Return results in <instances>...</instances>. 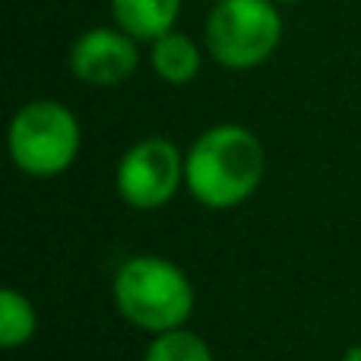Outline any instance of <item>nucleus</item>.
<instances>
[{
	"label": "nucleus",
	"mask_w": 361,
	"mask_h": 361,
	"mask_svg": "<svg viewBox=\"0 0 361 361\" xmlns=\"http://www.w3.org/2000/svg\"><path fill=\"white\" fill-rule=\"evenodd\" d=\"M152 67L171 86H184L200 73V48L180 32H165L152 42Z\"/></svg>",
	"instance_id": "8"
},
{
	"label": "nucleus",
	"mask_w": 361,
	"mask_h": 361,
	"mask_svg": "<svg viewBox=\"0 0 361 361\" xmlns=\"http://www.w3.org/2000/svg\"><path fill=\"white\" fill-rule=\"evenodd\" d=\"M114 305L124 320L159 336L184 326L193 311V288L165 257H133L114 276Z\"/></svg>",
	"instance_id": "2"
},
{
	"label": "nucleus",
	"mask_w": 361,
	"mask_h": 361,
	"mask_svg": "<svg viewBox=\"0 0 361 361\" xmlns=\"http://www.w3.org/2000/svg\"><path fill=\"white\" fill-rule=\"evenodd\" d=\"M121 32L137 42H156L178 23L180 0H111Z\"/></svg>",
	"instance_id": "7"
},
{
	"label": "nucleus",
	"mask_w": 361,
	"mask_h": 361,
	"mask_svg": "<svg viewBox=\"0 0 361 361\" xmlns=\"http://www.w3.org/2000/svg\"><path fill=\"white\" fill-rule=\"evenodd\" d=\"M35 333V307L25 295L16 288L0 292V345L4 349H19Z\"/></svg>",
	"instance_id": "9"
},
{
	"label": "nucleus",
	"mask_w": 361,
	"mask_h": 361,
	"mask_svg": "<svg viewBox=\"0 0 361 361\" xmlns=\"http://www.w3.org/2000/svg\"><path fill=\"white\" fill-rule=\"evenodd\" d=\"M143 361H212V352L197 333L180 326V330L159 333L146 349Z\"/></svg>",
	"instance_id": "10"
},
{
	"label": "nucleus",
	"mask_w": 361,
	"mask_h": 361,
	"mask_svg": "<svg viewBox=\"0 0 361 361\" xmlns=\"http://www.w3.org/2000/svg\"><path fill=\"white\" fill-rule=\"evenodd\" d=\"M80 152V124L61 102H29L10 124V156L32 178H54Z\"/></svg>",
	"instance_id": "4"
},
{
	"label": "nucleus",
	"mask_w": 361,
	"mask_h": 361,
	"mask_svg": "<svg viewBox=\"0 0 361 361\" xmlns=\"http://www.w3.org/2000/svg\"><path fill=\"white\" fill-rule=\"evenodd\" d=\"M282 38L276 0H216L206 23V48L222 67L250 70L263 63Z\"/></svg>",
	"instance_id": "3"
},
{
	"label": "nucleus",
	"mask_w": 361,
	"mask_h": 361,
	"mask_svg": "<svg viewBox=\"0 0 361 361\" xmlns=\"http://www.w3.org/2000/svg\"><path fill=\"white\" fill-rule=\"evenodd\" d=\"M276 4H298V0H276Z\"/></svg>",
	"instance_id": "11"
},
{
	"label": "nucleus",
	"mask_w": 361,
	"mask_h": 361,
	"mask_svg": "<svg viewBox=\"0 0 361 361\" xmlns=\"http://www.w3.org/2000/svg\"><path fill=\"white\" fill-rule=\"evenodd\" d=\"M184 180V159L165 137L140 140L118 165V193L133 209H159L178 193Z\"/></svg>",
	"instance_id": "5"
},
{
	"label": "nucleus",
	"mask_w": 361,
	"mask_h": 361,
	"mask_svg": "<svg viewBox=\"0 0 361 361\" xmlns=\"http://www.w3.org/2000/svg\"><path fill=\"white\" fill-rule=\"evenodd\" d=\"M267 156L247 127H209L184 159V180L190 193L209 209L238 206L260 187Z\"/></svg>",
	"instance_id": "1"
},
{
	"label": "nucleus",
	"mask_w": 361,
	"mask_h": 361,
	"mask_svg": "<svg viewBox=\"0 0 361 361\" xmlns=\"http://www.w3.org/2000/svg\"><path fill=\"white\" fill-rule=\"evenodd\" d=\"M137 44L127 32L92 29L70 48V70L89 86H118L137 70Z\"/></svg>",
	"instance_id": "6"
}]
</instances>
